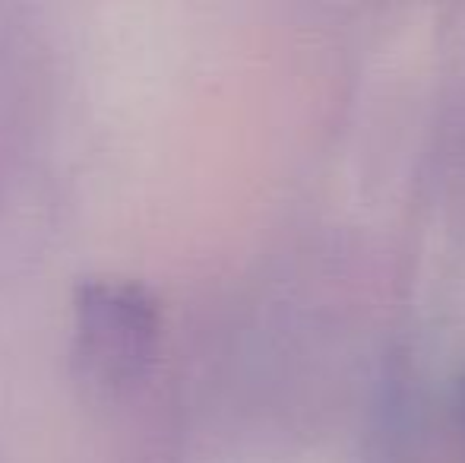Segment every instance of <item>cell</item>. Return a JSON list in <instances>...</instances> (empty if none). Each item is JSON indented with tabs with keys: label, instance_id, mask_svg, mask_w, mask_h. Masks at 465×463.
<instances>
[{
	"label": "cell",
	"instance_id": "cell-1",
	"mask_svg": "<svg viewBox=\"0 0 465 463\" xmlns=\"http://www.w3.org/2000/svg\"><path fill=\"white\" fill-rule=\"evenodd\" d=\"M76 340L93 381L117 390L153 362L159 311L134 283H93L76 302Z\"/></svg>",
	"mask_w": 465,
	"mask_h": 463
}]
</instances>
